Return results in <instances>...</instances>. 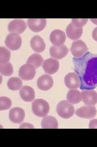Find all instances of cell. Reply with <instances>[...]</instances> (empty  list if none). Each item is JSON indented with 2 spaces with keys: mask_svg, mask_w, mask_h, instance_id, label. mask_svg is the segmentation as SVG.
I'll return each instance as SVG.
<instances>
[{
  "mask_svg": "<svg viewBox=\"0 0 97 147\" xmlns=\"http://www.w3.org/2000/svg\"><path fill=\"white\" fill-rule=\"evenodd\" d=\"M22 86V80L18 77H11L9 79L7 82V86L11 90H18Z\"/></svg>",
  "mask_w": 97,
  "mask_h": 147,
  "instance_id": "603a6c76",
  "label": "cell"
},
{
  "mask_svg": "<svg viewBox=\"0 0 97 147\" xmlns=\"http://www.w3.org/2000/svg\"><path fill=\"white\" fill-rule=\"evenodd\" d=\"M41 126L44 129H57L58 127V121L54 117L47 116L42 120Z\"/></svg>",
  "mask_w": 97,
  "mask_h": 147,
  "instance_id": "ffe728a7",
  "label": "cell"
},
{
  "mask_svg": "<svg viewBox=\"0 0 97 147\" xmlns=\"http://www.w3.org/2000/svg\"><path fill=\"white\" fill-rule=\"evenodd\" d=\"M26 28L25 22L22 19H15L11 21L8 26V29L9 32L19 34L24 32Z\"/></svg>",
  "mask_w": 97,
  "mask_h": 147,
  "instance_id": "9c48e42d",
  "label": "cell"
},
{
  "mask_svg": "<svg viewBox=\"0 0 97 147\" xmlns=\"http://www.w3.org/2000/svg\"><path fill=\"white\" fill-rule=\"evenodd\" d=\"M6 46L10 50L15 51L20 49L22 43L21 37L15 33L8 35L5 40Z\"/></svg>",
  "mask_w": 97,
  "mask_h": 147,
  "instance_id": "5b68a950",
  "label": "cell"
},
{
  "mask_svg": "<svg viewBox=\"0 0 97 147\" xmlns=\"http://www.w3.org/2000/svg\"><path fill=\"white\" fill-rule=\"evenodd\" d=\"M49 105L46 100L36 99L32 103V109L34 115L40 117H45L49 111Z\"/></svg>",
  "mask_w": 97,
  "mask_h": 147,
  "instance_id": "7a4b0ae2",
  "label": "cell"
},
{
  "mask_svg": "<svg viewBox=\"0 0 97 147\" xmlns=\"http://www.w3.org/2000/svg\"><path fill=\"white\" fill-rule=\"evenodd\" d=\"M56 110L59 117L65 119L71 118L75 112L73 105L67 100H62L59 102L57 106Z\"/></svg>",
  "mask_w": 97,
  "mask_h": 147,
  "instance_id": "3957f363",
  "label": "cell"
},
{
  "mask_svg": "<svg viewBox=\"0 0 97 147\" xmlns=\"http://www.w3.org/2000/svg\"><path fill=\"white\" fill-rule=\"evenodd\" d=\"M67 100L71 104H76L82 100L81 92L78 90H70L67 95Z\"/></svg>",
  "mask_w": 97,
  "mask_h": 147,
  "instance_id": "44dd1931",
  "label": "cell"
},
{
  "mask_svg": "<svg viewBox=\"0 0 97 147\" xmlns=\"http://www.w3.org/2000/svg\"><path fill=\"white\" fill-rule=\"evenodd\" d=\"M21 98L26 102H32L35 98V92L29 86H24L20 91Z\"/></svg>",
  "mask_w": 97,
  "mask_h": 147,
  "instance_id": "d6986e66",
  "label": "cell"
},
{
  "mask_svg": "<svg viewBox=\"0 0 97 147\" xmlns=\"http://www.w3.org/2000/svg\"><path fill=\"white\" fill-rule=\"evenodd\" d=\"M65 85L69 89H77L80 86V80L78 74L74 72L68 74L64 78Z\"/></svg>",
  "mask_w": 97,
  "mask_h": 147,
  "instance_id": "ba28073f",
  "label": "cell"
},
{
  "mask_svg": "<svg viewBox=\"0 0 97 147\" xmlns=\"http://www.w3.org/2000/svg\"><path fill=\"white\" fill-rule=\"evenodd\" d=\"M96 109L92 105L82 106L76 111L75 114L78 117L81 118L92 119L96 115Z\"/></svg>",
  "mask_w": 97,
  "mask_h": 147,
  "instance_id": "52a82bcc",
  "label": "cell"
},
{
  "mask_svg": "<svg viewBox=\"0 0 97 147\" xmlns=\"http://www.w3.org/2000/svg\"><path fill=\"white\" fill-rule=\"evenodd\" d=\"M88 19H72V23L75 26L80 28H82L88 22Z\"/></svg>",
  "mask_w": 97,
  "mask_h": 147,
  "instance_id": "4316f807",
  "label": "cell"
},
{
  "mask_svg": "<svg viewBox=\"0 0 97 147\" xmlns=\"http://www.w3.org/2000/svg\"><path fill=\"white\" fill-rule=\"evenodd\" d=\"M69 51V49L66 45H53L50 47L49 53L52 57L57 59H61L67 55Z\"/></svg>",
  "mask_w": 97,
  "mask_h": 147,
  "instance_id": "7c38bea8",
  "label": "cell"
},
{
  "mask_svg": "<svg viewBox=\"0 0 97 147\" xmlns=\"http://www.w3.org/2000/svg\"><path fill=\"white\" fill-rule=\"evenodd\" d=\"M82 100L85 105H94L97 103V93L93 90H83L81 92Z\"/></svg>",
  "mask_w": 97,
  "mask_h": 147,
  "instance_id": "8fae6325",
  "label": "cell"
},
{
  "mask_svg": "<svg viewBox=\"0 0 97 147\" xmlns=\"http://www.w3.org/2000/svg\"><path fill=\"white\" fill-rule=\"evenodd\" d=\"M11 57V53L5 47H0V63L8 62Z\"/></svg>",
  "mask_w": 97,
  "mask_h": 147,
  "instance_id": "d4e9b609",
  "label": "cell"
},
{
  "mask_svg": "<svg viewBox=\"0 0 97 147\" xmlns=\"http://www.w3.org/2000/svg\"><path fill=\"white\" fill-rule=\"evenodd\" d=\"M12 101L10 98L5 96L0 97V110H8L11 107Z\"/></svg>",
  "mask_w": 97,
  "mask_h": 147,
  "instance_id": "484cf974",
  "label": "cell"
},
{
  "mask_svg": "<svg viewBox=\"0 0 97 147\" xmlns=\"http://www.w3.org/2000/svg\"><path fill=\"white\" fill-rule=\"evenodd\" d=\"M53 84V79L49 74L42 75L37 80V86L39 89L42 90H48L52 88Z\"/></svg>",
  "mask_w": 97,
  "mask_h": 147,
  "instance_id": "5bb4252c",
  "label": "cell"
},
{
  "mask_svg": "<svg viewBox=\"0 0 97 147\" xmlns=\"http://www.w3.org/2000/svg\"><path fill=\"white\" fill-rule=\"evenodd\" d=\"M66 36L64 32L59 30H54L50 36V40L54 45L60 46L65 42Z\"/></svg>",
  "mask_w": 97,
  "mask_h": 147,
  "instance_id": "4fadbf2b",
  "label": "cell"
},
{
  "mask_svg": "<svg viewBox=\"0 0 97 147\" xmlns=\"http://www.w3.org/2000/svg\"><path fill=\"white\" fill-rule=\"evenodd\" d=\"M90 20L92 21L93 23L97 25V19H91Z\"/></svg>",
  "mask_w": 97,
  "mask_h": 147,
  "instance_id": "4dcf8cb0",
  "label": "cell"
},
{
  "mask_svg": "<svg viewBox=\"0 0 97 147\" xmlns=\"http://www.w3.org/2000/svg\"><path fill=\"white\" fill-rule=\"evenodd\" d=\"M47 20L45 18H30L28 19L27 25L29 28L34 32H41L46 26Z\"/></svg>",
  "mask_w": 97,
  "mask_h": 147,
  "instance_id": "30bf717a",
  "label": "cell"
},
{
  "mask_svg": "<svg viewBox=\"0 0 97 147\" xmlns=\"http://www.w3.org/2000/svg\"><path fill=\"white\" fill-rule=\"evenodd\" d=\"M20 126H21L20 127V128H34V127L33 125H32L30 124L27 123L22 124Z\"/></svg>",
  "mask_w": 97,
  "mask_h": 147,
  "instance_id": "f1b7e54d",
  "label": "cell"
},
{
  "mask_svg": "<svg viewBox=\"0 0 97 147\" xmlns=\"http://www.w3.org/2000/svg\"><path fill=\"white\" fill-rule=\"evenodd\" d=\"M44 61V59L41 55L34 54L28 58L26 63L32 65L35 68H38L42 65Z\"/></svg>",
  "mask_w": 97,
  "mask_h": 147,
  "instance_id": "7402d4cb",
  "label": "cell"
},
{
  "mask_svg": "<svg viewBox=\"0 0 97 147\" xmlns=\"http://www.w3.org/2000/svg\"><path fill=\"white\" fill-rule=\"evenodd\" d=\"M0 72L4 76H10L13 72V66L10 62L0 64Z\"/></svg>",
  "mask_w": 97,
  "mask_h": 147,
  "instance_id": "cb8c5ba5",
  "label": "cell"
},
{
  "mask_svg": "<svg viewBox=\"0 0 97 147\" xmlns=\"http://www.w3.org/2000/svg\"><path fill=\"white\" fill-rule=\"evenodd\" d=\"M82 28L77 27L72 23L69 24L66 30L67 36L72 40L78 39L82 36Z\"/></svg>",
  "mask_w": 97,
  "mask_h": 147,
  "instance_id": "e0dca14e",
  "label": "cell"
},
{
  "mask_svg": "<svg viewBox=\"0 0 97 147\" xmlns=\"http://www.w3.org/2000/svg\"><path fill=\"white\" fill-rule=\"evenodd\" d=\"M25 113L22 108L15 107L9 111V118L11 122L15 123H20L24 121Z\"/></svg>",
  "mask_w": 97,
  "mask_h": 147,
  "instance_id": "9a60e30c",
  "label": "cell"
},
{
  "mask_svg": "<svg viewBox=\"0 0 97 147\" xmlns=\"http://www.w3.org/2000/svg\"><path fill=\"white\" fill-rule=\"evenodd\" d=\"M30 45L34 52L41 53L46 48V45L44 39L38 35L34 36L30 41Z\"/></svg>",
  "mask_w": 97,
  "mask_h": 147,
  "instance_id": "ac0fdd59",
  "label": "cell"
},
{
  "mask_svg": "<svg viewBox=\"0 0 97 147\" xmlns=\"http://www.w3.org/2000/svg\"><path fill=\"white\" fill-rule=\"evenodd\" d=\"M43 67L46 73L53 74L58 71L59 62L56 59L50 58L44 61Z\"/></svg>",
  "mask_w": 97,
  "mask_h": 147,
  "instance_id": "2e32d148",
  "label": "cell"
},
{
  "mask_svg": "<svg viewBox=\"0 0 97 147\" xmlns=\"http://www.w3.org/2000/svg\"><path fill=\"white\" fill-rule=\"evenodd\" d=\"M88 50L87 45L81 40H76L72 43L71 52L76 58L82 57Z\"/></svg>",
  "mask_w": 97,
  "mask_h": 147,
  "instance_id": "277c9868",
  "label": "cell"
},
{
  "mask_svg": "<svg viewBox=\"0 0 97 147\" xmlns=\"http://www.w3.org/2000/svg\"><path fill=\"white\" fill-rule=\"evenodd\" d=\"M36 75L35 67L30 64L22 65L19 70V76L24 81H29L34 78Z\"/></svg>",
  "mask_w": 97,
  "mask_h": 147,
  "instance_id": "8992f818",
  "label": "cell"
},
{
  "mask_svg": "<svg viewBox=\"0 0 97 147\" xmlns=\"http://www.w3.org/2000/svg\"><path fill=\"white\" fill-rule=\"evenodd\" d=\"M92 37L93 39L97 42V27L95 28L92 33Z\"/></svg>",
  "mask_w": 97,
  "mask_h": 147,
  "instance_id": "f546056e",
  "label": "cell"
},
{
  "mask_svg": "<svg viewBox=\"0 0 97 147\" xmlns=\"http://www.w3.org/2000/svg\"><path fill=\"white\" fill-rule=\"evenodd\" d=\"M89 128L90 129H97V119L92 120L90 121Z\"/></svg>",
  "mask_w": 97,
  "mask_h": 147,
  "instance_id": "83f0119b",
  "label": "cell"
},
{
  "mask_svg": "<svg viewBox=\"0 0 97 147\" xmlns=\"http://www.w3.org/2000/svg\"><path fill=\"white\" fill-rule=\"evenodd\" d=\"M73 61L75 71L80 80L81 89H94L97 86V55L88 53Z\"/></svg>",
  "mask_w": 97,
  "mask_h": 147,
  "instance_id": "6da1fadb",
  "label": "cell"
}]
</instances>
